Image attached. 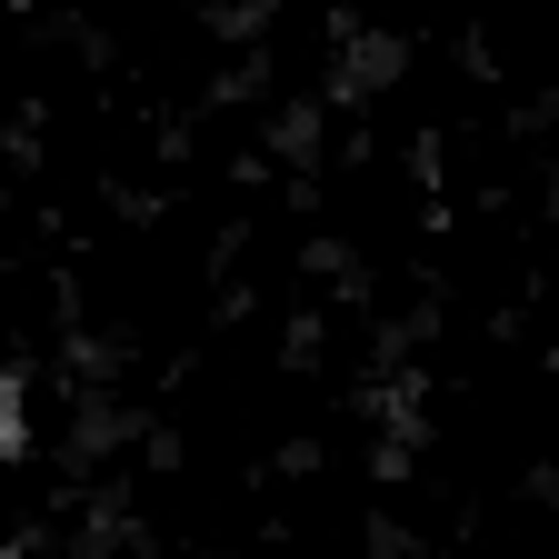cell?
I'll return each instance as SVG.
<instances>
[{
	"instance_id": "cell-1",
	"label": "cell",
	"mask_w": 559,
	"mask_h": 559,
	"mask_svg": "<svg viewBox=\"0 0 559 559\" xmlns=\"http://www.w3.org/2000/svg\"><path fill=\"white\" fill-rule=\"evenodd\" d=\"M21 430H31V409H21V380H11V370H0V460H11V450H21Z\"/></svg>"
}]
</instances>
